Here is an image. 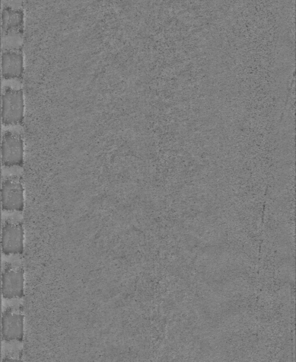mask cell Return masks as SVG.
<instances>
[{"instance_id": "6da1fadb", "label": "cell", "mask_w": 296, "mask_h": 362, "mask_svg": "<svg viewBox=\"0 0 296 362\" xmlns=\"http://www.w3.org/2000/svg\"><path fill=\"white\" fill-rule=\"evenodd\" d=\"M24 96L21 89L7 88L1 98V121L4 125H16L24 118Z\"/></svg>"}, {"instance_id": "7a4b0ae2", "label": "cell", "mask_w": 296, "mask_h": 362, "mask_svg": "<svg viewBox=\"0 0 296 362\" xmlns=\"http://www.w3.org/2000/svg\"><path fill=\"white\" fill-rule=\"evenodd\" d=\"M1 162L6 167H22L24 161V144L21 135L6 131L1 140Z\"/></svg>"}, {"instance_id": "3957f363", "label": "cell", "mask_w": 296, "mask_h": 362, "mask_svg": "<svg viewBox=\"0 0 296 362\" xmlns=\"http://www.w3.org/2000/svg\"><path fill=\"white\" fill-rule=\"evenodd\" d=\"M1 196L4 211H22L24 209V188L21 178L11 177L4 180Z\"/></svg>"}, {"instance_id": "277c9868", "label": "cell", "mask_w": 296, "mask_h": 362, "mask_svg": "<svg viewBox=\"0 0 296 362\" xmlns=\"http://www.w3.org/2000/svg\"><path fill=\"white\" fill-rule=\"evenodd\" d=\"M23 228L21 223L6 222L2 228L1 249L6 255L23 252Z\"/></svg>"}, {"instance_id": "5b68a950", "label": "cell", "mask_w": 296, "mask_h": 362, "mask_svg": "<svg viewBox=\"0 0 296 362\" xmlns=\"http://www.w3.org/2000/svg\"><path fill=\"white\" fill-rule=\"evenodd\" d=\"M1 292L6 299L22 298L24 295V271L20 267L6 268L2 272Z\"/></svg>"}, {"instance_id": "8992f818", "label": "cell", "mask_w": 296, "mask_h": 362, "mask_svg": "<svg viewBox=\"0 0 296 362\" xmlns=\"http://www.w3.org/2000/svg\"><path fill=\"white\" fill-rule=\"evenodd\" d=\"M2 339L6 341H21L23 338V315L8 309L4 312L1 320Z\"/></svg>"}, {"instance_id": "52a82bcc", "label": "cell", "mask_w": 296, "mask_h": 362, "mask_svg": "<svg viewBox=\"0 0 296 362\" xmlns=\"http://www.w3.org/2000/svg\"><path fill=\"white\" fill-rule=\"evenodd\" d=\"M2 76L6 79L20 78L23 73V60L20 53L8 52L3 54Z\"/></svg>"}]
</instances>
